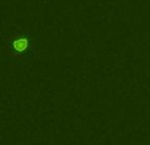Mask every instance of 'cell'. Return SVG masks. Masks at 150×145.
Listing matches in <instances>:
<instances>
[{"mask_svg":"<svg viewBox=\"0 0 150 145\" xmlns=\"http://www.w3.org/2000/svg\"><path fill=\"white\" fill-rule=\"evenodd\" d=\"M12 46H13V49H15L16 52L23 53V52H25V50L28 49L29 41L26 38H16L15 41L12 42Z\"/></svg>","mask_w":150,"mask_h":145,"instance_id":"obj_1","label":"cell"}]
</instances>
